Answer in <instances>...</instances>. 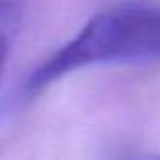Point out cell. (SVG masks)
Instances as JSON below:
<instances>
[{"label": "cell", "mask_w": 160, "mask_h": 160, "mask_svg": "<svg viewBox=\"0 0 160 160\" xmlns=\"http://www.w3.org/2000/svg\"><path fill=\"white\" fill-rule=\"evenodd\" d=\"M24 18V0H0V77Z\"/></svg>", "instance_id": "cell-2"}, {"label": "cell", "mask_w": 160, "mask_h": 160, "mask_svg": "<svg viewBox=\"0 0 160 160\" xmlns=\"http://www.w3.org/2000/svg\"><path fill=\"white\" fill-rule=\"evenodd\" d=\"M160 59V4H120L95 14L69 43L45 59L24 83L35 95L61 77L103 63Z\"/></svg>", "instance_id": "cell-1"}]
</instances>
